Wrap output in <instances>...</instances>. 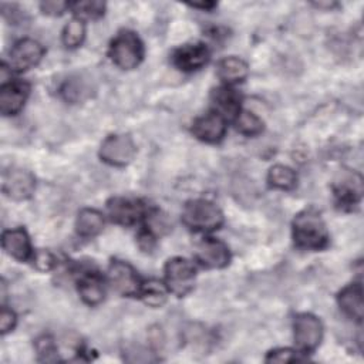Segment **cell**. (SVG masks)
Segmentation results:
<instances>
[{
    "mask_svg": "<svg viewBox=\"0 0 364 364\" xmlns=\"http://www.w3.org/2000/svg\"><path fill=\"white\" fill-rule=\"evenodd\" d=\"M193 135L205 142H219L226 132V122L218 112H210L195 119L192 125Z\"/></svg>",
    "mask_w": 364,
    "mask_h": 364,
    "instance_id": "5bb4252c",
    "label": "cell"
},
{
    "mask_svg": "<svg viewBox=\"0 0 364 364\" xmlns=\"http://www.w3.org/2000/svg\"><path fill=\"white\" fill-rule=\"evenodd\" d=\"M28 95V85L21 81H10L1 85L0 91V112L3 115L17 114Z\"/></svg>",
    "mask_w": 364,
    "mask_h": 364,
    "instance_id": "9a60e30c",
    "label": "cell"
},
{
    "mask_svg": "<svg viewBox=\"0 0 364 364\" xmlns=\"http://www.w3.org/2000/svg\"><path fill=\"white\" fill-rule=\"evenodd\" d=\"M297 360L296 353L290 348H277L266 355L267 363H290Z\"/></svg>",
    "mask_w": 364,
    "mask_h": 364,
    "instance_id": "f546056e",
    "label": "cell"
},
{
    "mask_svg": "<svg viewBox=\"0 0 364 364\" xmlns=\"http://www.w3.org/2000/svg\"><path fill=\"white\" fill-rule=\"evenodd\" d=\"M334 195L341 206L355 205L363 195L361 175L351 171H343L334 182Z\"/></svg>",
    "mask_w": 364,
    "mask_h": 364,
    "instance_id": "8fae6325",
    "label": "cell"
},
{
    "mask_svg": "<svg viewBox=\"0 0 364 364\" xmlns=\"http://www.w3.org/2000/svg\"><path fill=\"white\" fill-rule=\"evenodd\" d=\"M136 148L128 135H109L104 139L100 149V156L104 162L114 166L128 165L135 156Z\"/></svg>",
    "mask_w": 364,
    "mask_h": 364,
    "instance_id": "5b68a950",
    "label": "cell"
},
{
    "mask_svg": "<svg viewBox=\"0 0 364 364\" xmlns=\"http://www.w3.org/2000/svg\"><path fill=\"white\" fill-rule=\"evenodd\" d=\"M37 353L40 355V360L43 361H55L57 360V348L51 337L43 336L36 343Z\"/></svg>",
    "mask_w": 364,
    "mask_h": 364,
    "instance_id": "83f0119b",
    "label": "cell"
},
{
    "mask_svg": "<svg viewBox=\"0 0 364 364\" xmlns=\"http://www.w3.org/2000/svg\"><path fill=\"white\" fill-rule=\"evenodd\" d=\"M323 337V326L320 320L309 313H303L296 316L294 318V340L297 347L310 353L317 348Z\"/></svg>",
    "mask_w": 364,
    "mask_h": 364,
    "instance_id": "8992f818",
    "label": "cell"
},
{
    "mask_svg": "<svg viewBox=\"0 0 364 364\" xmlns=\"http://www.w3.org/2000/svg\"><path fill=\"white\" fill-rule=\"evenodd\" d=\"M166 293H168V289L165 284H162L158 280H149L146 283H142L139 296L146 304L152 307H159L165 303Z\"/></svg>",
    "mask_w": 364,
    "mask_h": 364,
    "instance_id": "603a6c76",
    "label": "cell"
},
{
    "mask_svg": "<svg viewBox=\"0 0 364 364\" xmlns=\"http://www.w3.org/2000/svg\"><path fill=\"white\" fill-rule=\"evenodd\" d=\"M109 218L119 225H134L145 215V205L132 198H112L108 205Z\"/></svg>",
    "mask_w": 364,
    "mask_h": 364,
    "instance_id": "30bf717a",
    "label": "cell"
},
{
    "mask_svg": "<svg viewBox=\"0 0 364 364\" xmlns=\"http://www.w3.org/2000/svg\"><path fill=\"white\" fill-rule=\"evenodd\" d=\"M33 263L36 269L41 272H47L55 266V257L48 250H37L33 255Z\"/></svg>",
    "mask_w": 364,
    "mask_h": 364,
    "instance_id": "f1b7e54d",
    "label": "cell"
},
{
    "mask_svg": "<svg viewBox=\"0 0 364 364\" xmlns=\"http://www.w3.org/2000/svg\"><path fill=\"white\" fill-rule=\"evenodd\" d=\"M236 128L240 134L247 135V136H253V135H257L263 131V122L253 112L240 109L239 114L236 115Z\"/></svg>",
    "mask_w": 364,
    "mask_h": 364,
    "instance_id": "cb8c5ba5",
    "label": "cell"
},
{
    "mask_svg": "<svg viewBox=\"0 0 364 364\" xmlns=\"http://www.w3.org/2000/svg\"><path fill=\"white\" fill-rule=\"evenodd\" d=\"M1 189L7 198L14 200H24L33 195L36 189V181L28 171L9 169L3 173Z\"/></svg>",
    "mask_w": 364,
    "mask_h": 364,
    "instance_id": "ba28073f",
    "label": "cell"
},
{
    "mask_svg": "<svg viewBox=\"0 0 364 364\" xmlns=\"http://www.w3.org/2000/svg\"><path fill=\"white\" fill-rule=\"evenodd\" d=\"M78 291L81 299L90 304L95 306L104 299V283L97 272H85L78 279Z\"/></svg>",
    "mask_w": 364,
    "mask_h": 364,
    "instance_id": "ac0fdd59",
    "label": "cell"
},
{
    "mask_svg": "<svg viewBox=\"0 0 364 364\" xmlns=\"http://www.w3.org/2000/svg\"><path fill=\"white\" fill-rule=\"evenodd\" d=\"M1 246L7 255L23 262L31 256V246L27 232L21 228L4 230L1 236Z\"/></svg>",
    "mask_w": 364,
    "mask_h": 364,
    "instance_id": "2e32d148",
    "label": "cell"
},
{
    "mask_svg": "<svg viewBox=\"0 0 364 364\" xmlns=\"http://www.w3.org/2000/svg\"><path fill=\"white\" fill-rule=\"evenodd\" d=\"M192 7H196V9H203V10H208V9H212L215 6V3H203V4H198V3H193L191 4Z\"/></svg>",
    "mask_w": 364,
    "mask_h": 364,
    "instance_id": "d6a6232c",
    "label": "cell"
},
{
    "mask_svg": "<svg viewBox=\"0 0 364 364\" xmlns=\"http://www.w3.org/2000/svg\"><path fill=\"white\" fill-rule=\"evenodd\" d=\"M84 36H85L84 23H82V20L75 17V18L70 20V23L64 27L63 43L68 48H75L82 43Z\"/></svg>",
    "mask_w": 364,
    "mask_h": 364,
    "instance_id": "484cf974",
    "label": "cell"
},
{
    "mask_svg": "<svg viewBox=\"0 0 364 364\" xmlns=\"http://www.w3.org/2000/svg\"><path fill=\"white\" fill-rule=\"evenodd\" d=\"M196 259L206 267L220 269L228 266L230 260V253L223 242L208 237L196 246Z\"/></svg>",
    "mask_w": 364,
    "mask_h": 364,
    "instance_id": "7c38bea8",
    "label": "cell"
},
{
    "mask_svg": "<svg viewBox=\"0 0 364 364\" xmlns=\"http://www.w3.org/2000/svg\"><path fill=\"white\" fill-rule=\"evenodd\" d=\"M43 46L33 38L18 40L10 50V67L16 71H26L40 63L43 58Z\"/></svg>",
    "mask_w": 364,
    "mask_h": 364,
    "instance_id": "9c48e42d",
    "label": "cell"
},
{
    "mask_svg": "<svg viewBox=\"0 0 364 364\" xmlns=\"http://www.w3.org/2000/svg\"><path fill=\"white\" fill-rule=\"evenodd\" d=\"M77 233L82 237H92L98 235L104 228V216L95 209H82L75 222Z\"/></svg>",
    "mask_w": 364,
    "mask_h": 364,
    "instance_id": "ffe728a7",
    "label": "cell"
},
{
    "mask_svg": "<svg viewBox=\"0 0 364 364\" xmlns=\"http://www.w3.org/2000/svg\"><path fill=\"white\" fill-rule=\"evenodd\" d=\"M340 309L351 318L361 321L363 320V287L360 283H353L344 287L338 297Z\"/></svg>",
    "mask_w": 364,
    "mask_h": 364,
    "instance_id": "e0dca14e",
    "label": "cell"
},
{
    "mask_svg": "<svg viewBox=\"0 0 364 364\" xmlns=\"http://www.w3.org/2000/svg\"><path fill=\"white\" fill-rule=\"evenodd\" d=\"M212 104L216 108V112L223 118H233L240 111V95L228 87H220L212 92Z\"/></svg>",
    "mask_w": 364,
    "mask_h": 364,
    "instance_id": "d6986e66",
    "label": "cell"
},
{
    "mask_svg": "<svg viewBox=\"0 0 364 364\" xmlns=\"http://www.w3.org/2000/svg\"><path fill=\"white\" fill-rule=\"evenodd\" d=\"M16 314L13 310H9L7 307H3L1 309V313H0V331L1 334H6L9 331H11L16 326Z\"/></svg>",
    "mask_w": 364,
    "mask_h": 364,
    "instance_id": "1f68e13d",
    "label": "cell"
},
{
    "mask_svg": "<svg viewBox=\"0 0 364 364\" xmlns=\"http://www.w3.org/2000/svg\"><path fill=\"white\" fill-rule=\"evenodd\" d=\"M196 269L193 263L183 257H173L165 266L166 289L176 294L185 296L193 289Z\"/></svg>",
    "mask_w": 364,
    "mask_h": 364,
    "instance_id": "277c9868",
    "label": "cell"
},
{
    "mask_svg": "<svg viewBox=\"0 0 364 364\" xmlns=\"http://www.w3.org/2000/svg\"><path fill=\"white\" fill-rule=\"evenodd\" d=\"M183 223L192 230H213L223 223L220 209L206 199L189 200L182 212Z\"/></svg>",
    "mask_w": 364,
    "mask_h": 364,
    "instance_id": "7a4b0ae2",
    "label": "cell"
},
{
    "mask_svg": "<svg viewBox=\"0 0 364 364\" xmlns=\"http://www.w3.org/2000/svg\"><path fill=\"white\" fill-rule=\"evenodd\" d=\"M293 237L301 249H323L328 242V233L320 213L311 208L300 212L293 220Z\"/></svg>",
    "mask_w": 364,
    "mask_h": 364,
    "instance_id": "6da1fadb",
    "label": "cell"
},
{
    "mask_svg": "<svg viewBox=\"0 0 364 364\" xmlns=\"http://www.w3.org/2000/svg\"><path fill=\"white\" fill-rule=\"evenodd\" d=\"M90 87L80 78H71L61 87V95L70 102H80L90 95Z\"/></svg>",
    "mask_w": 364,
    "mask_h": 364,
    "instance_id": "d4e9b609",
    "label": "cell"
},
{
    "mask_svg": "<svg viewBox=\"0 0 364 364\" xmlns=\"http://www.w3.org/2000/svg\"><path fill=\"white\" fill-rule=\"evenodd\" d=\"M267 181H269L270 186H273L276 189L289 191L296 186L297 176L291 168H289L286 165H274L269 171Z\"/></svg>",
    "mask_w": 364,
    "mask_h": 364,
    "instance_id": "7402d4cb",
    "label": "cell"
},
{
    "mask_svg": "<svg viewBox=\"0 0 364 364\" xmlns=\"http://www.w3.org/2000/svg\"><path fill=\"white\" fill-rule=\"evenodd\" d=\"M108 280L112 289L122 296H139L142 283L131 264L112 260L108 269Z\"/></svg>",
    "mask_w": 364,
    "mask_h": 364,
    "instance_id": "52a82bcc",
    "label": "cell"
},
{
    "mask_svg": "<svg viewBox=\"0 0 364 364\" xmlns=\"http://www.w3.org/2000/svg\"><path fill=\"white\" fill-rule=\"evenodd\" d=\"M70 9L74 11V14L77 16V18L82 20V18H98L104 14L105 10V4L102 1H75L73 4H70Z\"/></svg>",
    "mask_w": 364,
    "mask_h": 364,
    "instance_id": "4316f807",
    "label": "cell"
},
{
    "mask_svg": "<svg viewBox=\"0 0 364 364\" xmlns=\"http://www.w3.org/2000/svg\"><path fill=\"white\" fill-rule=\"evenodd\" d=\"M40 9H41V11L44 14L60 16L67 9H70V3H67V1H57V0H48V1H43L40 4Z\"/></svg>",
    "mask_w": 364,
    "mask_h": 364,
    "instance_id": "4dcf8cb0",
    "label": "cell"
},
{
    "mask_svg": "<svg viewBox=\"0 0 364 364\" xmlns=\"http://www.w3.org/2000/svg\"><path fill=\"white\" fill-rule=\"evenodd\" d=\"M247 64L237 57H226L218 64V75L228 84L243 81L247 75Z\"/></svg>",
    "mask_w": 364,
    "mask_h": 364,
    "instance_id": "44dd1931",
    "label": "cell"
},
{
    "mask_svg": "<svg viewBox=\"0 0 364 364\" xmlns=\"http://www.w3.org/2000/svg\"><path fill=\"white\" fill-rule=\"evenodd\" d=\"M209 60V51L203 44H186L172 54V63L182 71H195L202 68Z\"/></svg>",
    "mask_w": 364,
    "mask_h": 364,
    "instance_id": "4fadbf2b",
    "label": "cell"
},
{
    "mask_svg": "<svg viewBox=\"0 0 364 364\" xmlns=\"http://www.w3.org/2000/svg\"><path fill=\"white\" fill-rule=\"evenodd\" d=\"M111 58L122 70L135 68L144 57V47L132 31H121L111 43Z\"/></svg>",
    "mask_w": 364,
    "mask_h": 364,
    "instance_id": "3957f363",
    "label": "cell"
}]
</instances>
